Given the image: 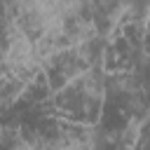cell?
Segmentation results:
<instances>
[{
    "instance_id": "cell-3",
    "label": "cell",
    "mask_w": 150,
    "mask_h": 150,
    "mask_svg": "<svg viewBox=\"0 0 150 150\" xmlns=\"http://www.w3.org/2000/svg\"><path fill=\"white\" fill-rule=\"evenodd\" d=\"M145 26H148V28H150V12H148V21H145Z\"/></svg>"
},
{
    "instance_id": "cell-1",
    "label": "cell",
    "mask_w": 150,
    "mask_h": 150,
    "mask_svg": "<svg viewBox=\"0 0 150 150\" xmlns=\"http://www.w3.org/2000/svg\"><path fill=\"white\" fill-rule=\"evenodd\" d=\"M45 73V66L35 49V38L28 35L14 19L5 21L2 45V75H12L21 82H33Z\"/></svg>"
},
{
    "instance_id": "cell-2",
    "label": "cell",
    "mask_w": 150,
    "mask_h": 150,
    "mask_svg": "<svg viewBox=\"0 0 150 150\" xmlns=\"http://www.w3.org/2000/svg\"><path fill=\"white\" fill-rule=\"evenodd\" d=\"M14 19L28 35L66 33V0H14L5 7V21Z\"/></svg>"
}]
</instances>
